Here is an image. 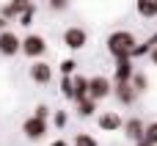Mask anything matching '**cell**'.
Wrapping results in <instances>:
<instances>
[{"instance_id":"obj_1","label":"cell","mask_w":157,"mask_h":146,"mask_svg":"<svg viewBox=\"0 0 157 146\" xmlns=\"http://www.w3.org/2000/svg\"><path fill=\"white\" fill-rule=\"evenodd\" d=\"M135 44H138V41H135V36H132L130 30H113V33L105 39V47H108V52L113 55V61H116V58H130V52H132Z\"/></svg>"},{"instance_id":"obj_2","label":"cell","mask_w":157,"mask_h":146,"mask_svg":"<svg viewBox=\"0 0 157 146\" xmlns=\"http://www.w3.org/2000/svg\"><path fill=\"white\" fill-rule=\"evenodd\" d=\"M19 52H25V58H41L47 55V39L39 36V33H28L22 41H19Z\"/></svg>"},{"instance_id":"obj_3","label":"cell","mask_w":157,"mask_h":146,"mask_svg":"<svg viewBox=\"0 0 157 146\" xmlns=\"http://www.w3.org/2000/svg\"><path fill=\"white\" fill-rule=\"evenodd\" d=\"M110 91H113V83L105 77V75H94V77H88V97L91 99H105V97H110Z\"/></svg>"},{"instance_id":"obj_4","label":"cell","mask_w":157,"mask_h":146,"mask_svg":"<svg viewBox=\"0 0 157 146\" xmlns=\"http://www.w3.org/2000/svg\"><path fill=\"white\" fill-rule=\"evenodd\" d=\"M22 133L28 141H41L47 135V119H36V116H28L22 121Z\"/></svg>"},{"instance_id":"obj_5","label":"cell","mask_w":157,"mask_h":146,"mask_svg":"<svg viewBox=\"0 0 157 146\" xmlns=\"http://www.w3.org/2000/svg\"><path fill=\"white\" fill-rule=\"evenodd\" d=\"M63 44H66L72 52H77V50H83V47L88 44V33H86L83 28L72 25V28H66V30H63Z\"/></svg>"},{"instance_id":"obj_6","label":"cell","mask_w":157,"mask_h":146,"mask_svg":"<svg viewBox=\"0 0 157 146\" xmlns=\"http://www.w3.org/2000/svg\"><path fill=\"white\" fill-rule=\"evenodd\" d=\"M19 36L17 33H11L8 28L6 30H0V55L3 58H14V55H19Z\"/></svg>"},{"instance_id":"obj_7","label":"cell","mask_w":157,"mask_h":146,"mask_svg":"<svg viewBox=\"0 0 157 146\" xmlns=\"http://www.w3.org/2000/svg\"><path fill=\"white\" fill-rule=\"evenodd\" d=\"M97 124H99V130H102V133H119V130H121V124H124V119H121L116 110H105V113H99Z\"/></svg>"},{"instance_id":"obj_8","label":"cell","mask_w":157,"mask_h":146,"mask_svg":"<svg viewBox=\"0 0 157 146\" xmlns=\"http://www.w3.org/2000/svg\"><path fill=\"white\" fill-rule=\"evenodd\" d=\"M135 75V61L132 58H116V72H113V83H127Z\"/></svg>"},{"instance_id":"obj_9","label":"cell","mask_w":157,"mask_h":146,"mask_svg":"<svg viewBox=\"0 0 157 146\" xmlns=\"http://www.w3.org/2000/svg\"><path fill=\"white\" fill-rule=\"evenodd\" d=\"M30 80H33V83H39V86H47V83L52 80V69H50L44 61H39V58H36V61L30 63Z\"/></svg>"},{"instance_id":"obj_10","label":"cell","mask_w":157,"mask_h":146,"mask_svg":"<svg viewBox=\"0 0 157 146\" xmlns=\"http://www.w3.org/2000/svg\"><path fill=\"white\" fill-rule=\"evenodd\" d=\"M121 105H132L135 102V97H138V91L132 88V83L127 80V83H113V91H110Z\"/></svg>"},{"instance_id":"obj_11","label":"cell","mask_w":157,"mask_h":146,"mask_svg":"<svg viewBox=\"0 0 157 146\" xmlns=\"http://www.w3.org/2000/svg\"><path fill=\"white\" fill-rule=\"evenodd\" d=\"M144 127H146V124H144L141 119H135V116H132V119H127V121L121 124V130H124L127 141H132V144H135V141H144Z\"/></svg>"},{"instance_id":"obj_12","label":"cell","mask_w":157,"mask_h":146,"mask_svg":"<svg viewBox=\"0 0 157 146\" xmlns=\"http://www.w3.org/2000/svg\"><path fill=\"white\" fill-rule=\"evenodd\" d=\"M28 6H30V0H11V3H6V6L0 8V17H6V19H17Z\"/></svg>"},{"instance_id":"obj_13","label":"cell","mask_w":157,"mask_h":146,"mask_svg":"<svg viewBox=\"0 0 157 146\" xmlns=\"http://www.w3.org/2000/svg\"><path fill=\"white\" fill-rule=\"evenodd\" d=\"M135 11L144 19H155L157 17V0H135Z\"/></svg>"},{"instance_id":"obj_14","label":"cell","mask_w":157,"mask_h":146,"mask_svg":"<svg viewBox=\"0 0 157 146\" xmlns=\"http://www.w3.org/2000/svg\"><path fill=\"white\" fill-rule=\"evenodd\" d=\"M72 80H75V99H72V102L86 99V97H88V77H83V75H72Z\"/></svg>"},{"instance_id":"obj_15","label":"cell","mask_w":157,"mask_h":146,"mask_svg":"<svg viewBox=\"0 0 157 146\" xmlns=\"http://www.w3.org/2000/svg\"><path fill=\"white\" fill-rule=\"evenodd\" d=\"M75 105H77V116L80 119H91L97 113V99H91V97H86V99H80Z\"/></svg>"},{"instance_id":"obj_16","label":"cell","mask_w":157,"mask_h":146,"mask_svg":"<svg viewBox=\"0 0 157 146\" xmlns=\"http://www.w3.org/2000/svg\"><path fill=\"white\" fill-rule=\"evenodd\" d=\"M61 97L63 99H75V80H72V75H61Z\"/></svg>"},{"instance_id":"obj_17","label":"cell","mask_w":157,"mask_h":146,"mask_svg":"<svg viewBox=\"0 0 157 146\" xmlns=\"http://www.w3.org/2000/svg\"><path fill=\"white\" fill-rule=\"evenodd\" d=\"M152 47H155L152 41H141V44H135V47H132L130 58H132V61H138V58H146V55L152 52Z\"/></svg>"},{"instance_id":"obj_18","label":"cell","mask_w":157,"mask_h":146,"mask_svg":"<svg viewBox=\"0 0 157 146\" xmlns=\"http://www.w3.org/2000/svg\"><path fill=\"white\" fill-rule=\"evenodd\" d=\"M130 83H132V88H135L138 94H144V91H146V86H149V80H146V75H144V72H135V75L130 77Z\"/></svg>"},{"instance_id":"obj_19","label":"cell","mask_w":157,"mask_h":146,"mask_svg":"<svg viewBox=\"0 0 157 146\" xmlns=\"http://www.w3.org/2000/svg\"><path fill=\"white\" fill-rule=\"evenodd\" d=\"M72 146H99V141L94 135H88V133H77L75 141H72Z\"/></svg>"},{"instance_id":"obj_20","label":"cell","mask_w":157,"mask_h":146,"mask_svg":"<svg viewBox=\"0 0 157 146\" xmlns=\"http://www.w3.org/2000/svg\"><path fill=\"white\" fill-rule=\"evenodd\" d=\"M33 14H36V8H33V3H30V6H28V8L17 17V22H19L22 28H28V25H33Z\"/></svg>"},{"instance_id":"obj_21","label":"cell","mask_w":157,"mask_h":146,"mask_svg":"<svg viewBox=\"0 0 157 146\" xmlns=\"http://www.w3.org/2000/svg\"><path fill=\"white\" fill-rule=\"evenodd\" d=\"M144 141H149L152 146H157V121H152V124L144 127Z\"/></svg>"},{"instance_id":"obj_22","label":"cell","mask_w":157,"mask_h":146,"mask_svg":"<svg viewBox=\"0 0 157 146\" xmlns=\"http://www.w3.org/2000/svg\"><path fill=\"white\" fill-rule=\"evenodd\" d=\"M58 69H61V75H75V69H77V61H75V58H63V61L58 63Z\"/></svg>"},{"instance_id":"obj_23","label":"cell","mask_w":157,"mask_h":146,"mask_svg":"<svg viewBox=\"0 0 157 146\" xmlns=\"http://www.w3.org/2000/svg\"><path fill=\"white\" fill-rule=\"evenodd\" d=\"M47 6H50V11H69L72 0H47Z\"/></svg>"},{"instance_id":"obj_24","label":"cell","mask_w":157,"mask_h":146,"mask_svg":"<svg viewBox=\"0 0 157 146\" xmlns=\"http://www.w3.org/2000/svg\"><path fill=\"white\" fill-rule=\"evenodd\" d=\"M66 121H69V116H66V110H58V113L52 116V124H55L58 130H63V127H66Z\"/></svg>"},{"instance_id":"obj_25","label":"cell","mask_w":157,"mask_h":146,"mask_svg":"<svg viewBox=\"0 0 157 146\" xmlns=\"http://www.w3.org/2000/svg\"><path fill=\"white\" fill-rule=\"evenodd\" d=\"M33 116H36V119H47V121H50V108H47V105L41 102V105H36V110H33Z\"/></svg>"},{"instance_id":"obj_26","label":"cell","mask_w":157,"mask_h":146,"mask_svg":"<svg viewBox=\"0 0 157 146\" xmlns=\"http://www.w3.org/2000/svg\"><path fill=\"white\" fill-rule=\"evenodd\" d=\"M149 58H152V63H155V66H157V44H155V47H152V52H149Z\"/></svg>"},{"instance_id":"obj_27","label":"cell","mask_w":157,"mask_h":146,"mask_svg":"<svg viewBox=\"0 0 157 146\" xmlns=\"http://www.w3.org/2000/svg\"><path fill=\"white\" fill-rule=\"evenodd\" d=\"M50 146H69V141H63V138H58V141H52Z\"/></svg>"},{"instance_id":"obj_28","label":"cell","mask_w":157,"mask_h":146,"mask_svg":"<svg viewBox=\"0 0 157 146\" xmlns=\"http://www.w3.org/2000/svg\"><path fill=\"white\" fill-rule=\"evenodd\" d=\"M6 25H8V19H6V17H0V30H6Z\"/></svg>"},{"instance_id":"obj_29","label":"cell","mask_w":157,"mask_h":146,"mask_svg":"<svg viewBox=\"0 0 157 146\" xmlns=\"http://www.w3.org/2000/svg\"><path fill=\"white\" fill-rule=\"evenodd\" d=\"M135 146H152L149 141H135Z\"/></svg>"},{"instance_id":"obj_30","label":"cell","mask_w":157,"mask_h":146,"mask_svg":"<svg viewBox=\"0 0 157 146\" xmlns=\"http://www.w3.org/2000/svg\"><path fill=\"white\" fill-rule=\"evenodd\" d=\"M149 41H152V44H157V33H155V36H152V39H149Z\"/></svg>"}]
</instances>
